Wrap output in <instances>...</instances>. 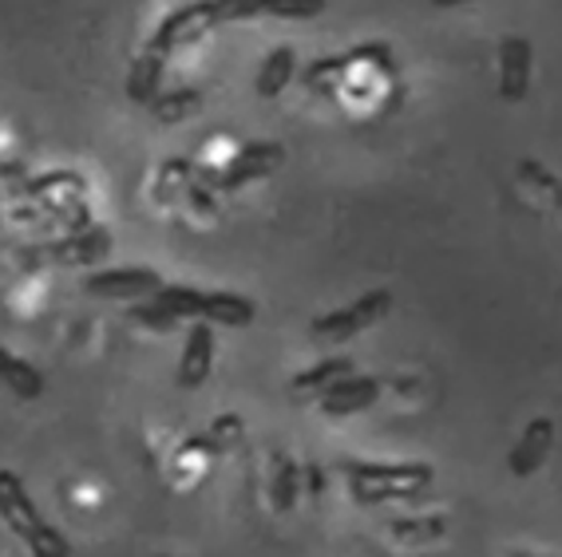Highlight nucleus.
<instances>
[{
    "label": "nucleus",
    "mask_w": 562,
    "mask_h": 557,
    "mask_svg": "<svg viewBox=\"0 0 562 557\" xmlns=\"http://www.w3.org/2000/svg\"><path fill=\"white\" fill-rule=\"evenodd\" d=\"M436 9H456V4H472V0H432Z\"/></svg>",
    "instance_id": "b1692460"
},
{
    "label": "nucleus",
    "mask_w": 562,
    "mask_h": 557,
    "mask_svg": "<svg viewBox=\"0 0 562 557\" xmlns=\"http://www.w3.org/2000/svg\"><path fill=\"white\" fill-rule=\"evenodd\" d=\"M352 68V56H322L302 71V83L313 91H333V83L345 80V71Z\"/></svg>",
    "instance_id": "6ab92c4d"
},
{
    "label": "nucleus",
    "mask_w": 562,
    "mask_h": 557,
    "mask_svg": "<svg viewBox=\"0 0 562 557\" xmlns=\"http://www.w3.org/2000/svg\"><path fill=\"white\" fill-rule=\"evenodd\" d=\"M392 309V293L389 289H372L364 297H357L352 305L345 309H333V312H322V317L310 325V337L322 340V344H345L352 340L357 332L372 329L376 320H384Z\"/></svg>",
    "instance_id": "7ed1b4c3"
},
{
    "label": "nucleus",
    "mask_w": 562,
    "mask_h": 557,
    "mask_svg": "<svg viewBox=\"0 0 562 557\" xmlns=\"http://www.w3.org/2000/svg\"><path fill=\"white\" fill-rule=\"evenodd\" d=\"M162 56H155L151 48H143V56L131 64L127 71V95L143 107H151V100L159 95V80H162Z\"/></svg>",
    "instance_id": "4468645a"
},
{
    "label": "nucleus",
    "mask_w": 562,
    "mask_h": 557,
    "mask_svg": "<svg viewBox=\"0 0 562 557\" xmlns=\"http://www.w3.org/2000/svg\"><path fill=\"white\" fill-rule=\"evenodd\" d=\"M551 447H554V423L547 416L531 419V423H527V431L519 435V443L512 447V455H507V467H512L515 478L535 475V470L547 463Z\"/></svg>",
    "instance_id": "1a4fd4ad"
},
{
    "label": "nucleus",
    "mask_w": 562,
    "mask_h": 557,
    "mask_svg": "<svg viewBox=\"0 0 562 557\" xmlns=\"http://www.w3.org/2000/svg\"><path fill=\"white\" fill-rule=\"evenodd\" d=\"M349 490L357 502H384V498H416L432 487L436 470L428 463H349Z\"/></svg>",
    "instance_id": "f03ea898"
},
{
    "label": "nucleus",
    "mask_w": 562,
    "mask_h": 557,
    "mask_svg": "<svg viewBox=\"0 0 562 557\" xmlns=\"http://www.w3.org/2000/svg\"><path fill=\"white\" fill-rule=\"evenodd\" d=\"M349 372H352L349 356H329V360H322V364H313V368L297 372V376H293V391H325L329 384L349 376Z\"/></svg>",
    "instance_id": "dca6fc26"
},
{
    "label": "nucleus",
    "mask_w": 562,
    "mask_h": 557,
    "mask_svg": "<svg viewBox=\"0 0 562 557\" xmlns=\"http://www.w3.org/2000/svg\"><path fill=\"white\" fill-rule=\"evenodd\" d=\"M376 396H381V379L349 372L345 379L322 391V408L325 416H352V411H364L369 403H376Z\"/></svg>",
    "instance_id": "9d476101"
},
{
    "label": "nucleus",
    "mask_w": 562,
    "mask_h": 557,
    "mask_svg": "<svg viewBox=\"0 0 562 557\" xmlns=\"http://www.w3.org/2000/svg\"><path fill=\"white\" fill-rule=\"evenodd\" d=\"M448 530V522L443 518H401V522H392L389 534L401 537V542H436V537Z\"/></svg>",
    "instance_id": "412c9836"
},
{
    "label": "nucleus",
    "mask_w": 562,
    "mask_h": 557,
    "mask_svg": "<svg viewBox=\"0 0 562 557\" xmlns=\"http://www.w3.org/2000/svg\"><path fill=\"white\" fill-rule=\"evenodd\" d=\"M151 300H159L162 309L179 320H202V309H206V293L191 289V285H162Z\"/></svg>",
    "instance_id": "2eb2a0df"
},
{
    "label": "nucleus",
    "mask_w": 562,
    "mask_h": 557,
    "mask_svg": "<svg viewBox=\"0 0 562 557\" xmlns=\"http://www.w3.org/2000/svg\"><path fill=\"white\" fill-rule=\"evenodd\" d=\"M131 320H135V325H143V329H159V332H167V329H175V325H179V317H171L159 300L135 305V309H131Z\"/></svg>",
    "instance_id": "5701e85b"
},
{
    "label": "nucleus",
    "mask_w": 562,
    "mask_h": 557,
    "mask_svg": "<svg viewBox=\"0 0 562 557\" xmlns=\"http://www.w3.org/2000/svg\"><path fill=\"white\" fill-rule=\"evenodd\" d=\"M531 68H535V48L527 36L512 32L499 44V95L507 103H519L531 91Z\"/></svg>",
    "instance_id": "0eeeda50"
},
{
    "label": "nucleus",
    "mask_w": 562,
    "mask_h": 557,
    "mask_svg": "<svg viewBox=\"0 0 562 557\" xmlns=\"http://www.w3.org/2000/svg\"><path fill=\"white\" fill-rule=\"evenodd\" d=\"M293 68H297V52H293L290 44L273 48L270 56H266V64L258 68V80H254V88H258L261 100H273V95H281V91H285V83L293 80Z\"/></svg>",
    "instance_id": "ddd939ff"
},
{
    "label": "nucleus",
    "mask_w": 562,
    "mask_h": 557,
    "mask_svg": "<svg viewBox=\"0 0 562 557\" xmlns=\"http://www.w3.org/2000/svg\"><path fill=\"white\" fill-rule=\"evenodd\" d=\"M254 300L241 297V293H206V309H202V320L211 325H222V329H246L254 325Z\"/></svg>",
    "instance_id": "9b49d317"
},
{
    "label": "nucleus",
    "mask_w": 562,
    "mask_h": 557,
    "mask_svg": "<svg viewBox=\"0 0 562 557\" xmlns=\"http://www.w3.org/2000/svg\"><path fill=\"white\" fill-rule=\"evenodd\" d=\"M0 384L21 399H41L44 396V376L41 368H32L29 360L12 356L4 344H0Z\"/></svg>",
    "instance_id": "f8f14e48"
},
{
    "label": "nucleus",
    "mask_w": 562,
    "mask_h": 557,
    "mask_svg": "<svg viewBox=\"0 0 562 557\" xmlns=\"http://www.w3.org/2000/svg\"><path fill=\"white\" fill-rule=\"evenodd\" d=\"M214 24H222V9L218 0H194V4H182V9H175L167 21L159 24V32L151 36V44L147 48L155 52V56H171V52L187 48V44L202 41L206 32L214 29Z\"/></svg>",
    "instance_id": "20e7f679"
},
{
    "label": "nucleus",
    "mask_w": 562,
    "mask_h": 557,
    "mask_svg": "<svg viewBox=\"0 0 562 557\" xmlns=\"http://www.w3.org/2000/svg\"><path fill=\"white\" fill-rule=\"evenodd\" d=\"M108 234L103 229H91V234H80V238L60 241V246H52V258L56 261H68V265H83V261H95L108 253Z\"/></svg>",
    "instance_id": "f3484780"
},
{
    "label": "nucleus",
    "mask_w": 562,
    "mask_h": 557,
    "mask_svg": "<svg viewBox=\"0 0 562 557\" xmlns=\"http://www.w3.org/2000/svg\"><path fill=\"white\" fill-rule=\"evenodd\" d=\"M211 368H214V325L211 320H194L179 356V388L187 391L202 388Z\"/></svg>",
    "instance_id": "6e6552de"
},
{
    "label": "nucleus",
    "mask_w": 562,
    "mask_h": 557,
    "mask_svg": "<svg viewBox=\"0 0 562 557\" xmlns=\"http://www.w3.org/2000/svg\"><path fill=\"white\" fill-rule=\"evenodd\" d=\"M88 297L103 300H131V297H155L162 289V277L155 269L131 265V269H103V273H91L83 281Z\"/></svg>",
    "instance_id": "423d86ee"
},
{
    "label": "nucleus",
    "mask_w": 562,
    "mask_h": 557,
    "mask_svg": "<svg viewBox=\"0 0 562 557\" xmlns=\"http://www.w3.org/2000/svg\"><path fill=\"white\" fill-rule=\"evenodd\" d=\"M151 111L159 115L162 123H175V120H182V115H191V111H199V91H194V88L159 91V95L151 100Z\"/></svg>",
    "instance_id": "aec40b11"
},
{
    "label": "nucleus",
    "mask_w": 562,
    "mask_h": 557,
    "mask_svg": "<svg viewBox=\"0 0 562 557\" xmlns=\"http://www.w3.org/2000/svg\"><path fill=\"white\" fill-rule=\"evenodd\" d=\"M297 490H302V470L293 467L290 455L273 458V507L293 510L297 507Z\"/></svg>",
    "instance_id": "a211bd4d"
},
{
    "label": "nucleus",
    "mask_w": 562,
    "mask_h": 557,
    "mask_svg": "<svg viewBox=\"0 0 562 557\" xmlns=\"http://www.w3.org/2000/svg\"><path fill=\"white\" fill-rule=\"evenodd\" d=\"M0 522L21 537L32 557H71L68 537L41 514L16 470H0Z\"/></svg>",
    "instance_id": "f257e3e1"
},
{
    "label": "nucleus",
    "mask_w": 562,
    "mask_h": 557,
    "mask_svg": "<svg viewBox=\"0 0 562 557\" xmlns=\"http://www.w3.org/2000/svg\"><path fill=\"white\" fill-rule=\"evenodd\" d=\"M281 162H285V147L281 143H266V139L246 143V147L234 150L231 159H226V167L218 174V190H238L254 179H266Z\"/></svg>",
    "instance_id": "39448f33"
},
{
    "label": "nucleus",
    "mask_w": 562,
    "mask_h": 557,
    "mask_svg": "<svg viewBox=\"0 0 562 557\" xmlns=\"http://www.w3.org/2000/svg\"><path fill=\"white\" fill-rule=\"evenodd\" d=\"M329 0H258V9L266 16H281V21H310L322 16Z\"/></svg>",
    "instance_id": "4be33fe9"
}]
</instances>
